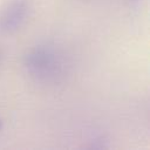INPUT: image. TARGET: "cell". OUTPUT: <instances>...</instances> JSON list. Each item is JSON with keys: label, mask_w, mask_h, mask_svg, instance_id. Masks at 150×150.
<instances>
[{"label": "cell", "mask_w": 150, "mask_h": 150, "mask_svg": "<svg viewBox=\"0 0 150 150\" xmlns=\"http://www.w3.org/2000/svg\"><path fill=\"white\" fill-rule=\"evenodd\" d=\"M22 66L29 77L42 84L61 83L70 69L64 52L50 42L39 43L29 48L22 57Z\"/></svg>", "instance_id": "6da1fadb"}, {"label": "cell", "mask_w": 150, "mask_h": 150, "mask_svg": "<svg viewBox=\"0 0 150 150\" xmlns=\"http://www.w3.org/2000/svg\"><path fill=\"white\" fill-rule=\"evenodd\" d=\"M33 11V0H6L0 7V35L7 36L20 30Z\"/></svg>", "instance_id": "7a4b0ae2"}, {"label": "cell", "mask_w": 150, "mask_h": 150, "mask_svg": "<svg viewBox=\"0 0 150 150\" xmlns=\"http://www.w3.org/2000/svg\"><path fill=\"white\" fill-rule=\"evenodd\" d=\"M0 59H1V50H0Z\"/></svg>", "instance_id": "3957f363"}]
</instances>
